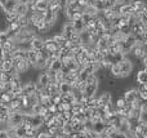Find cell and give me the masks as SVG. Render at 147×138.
Segmentation results:
<instances>
[{
	"instance_id": "1",
	"label": "cell",
	"mask_w": 147,
	"mask_h": 138,
	"mask_svg": "<svg viewBox=\"0 0 147 138\" xmlns=\"http://www.w3.org/2000/svg\"><path fill=\"white\" fill-rule=\"evenodd\" d=\"M119 66H120V71H121V79L129 77L133 69H134V63H133V61L129 57H127V58H124L121 62H119Z\"/></svg>"
},
{
	"instance_id": "2",
	"label": "cell",
	"mask_w": 147,
	"mask_h": 138,
	"mask_svg": "<svg viewBox=\"0 0 147 138\" xmlns=\"http://www.w3.org/2000/svg\"><path fill=\"white\" fill-rule=\"evenodd\" d=\"M23 120H25V114L23 112H10L7 125L12 127V128H17V127L22 125Z\"/></svg>"
},
{
	"instance_id": "3",
	"label": "cell",
	"mask_w": 147,
	"mask_h": 138,
	"mask_svg": "<svg viewBox=\"0 0 147 138\" xmlns=\"http://www.w3.org/2000/svg\"><path fill=\"white\" fill-rule=\"evenodd\" d=\"M18 5V0H1L0 1V9L3 13L14 12L16 7Z\"/></svg>"
},
{
	"instance_id": "4",
	"label": "cell",
	"mask_w": 147,
	"mask_h": 138,
	"mask_svg": "<svg viewBox=\"0 0 147 138\" xmlns=\"http://www.w3.org/2000/svg\"><path fill=\"white\" fill-rule=\"evenodd\" d=\"M123 97H124V100L127 101V103H130V105H132L133 102L140 100V92H138L137 88H130V89L125 90Z\"/></svg>"
},
{
	"instance_id": "5",
	"label": "cell",
	"mask_w": 147,
	"mask_h": 138,
	"mask_svg": "<svg viewBox=\"0 0 147 138\" xmlns=\"http://www.w3.org/2000/svg\"><path fill=\"white\" fill-rule=\"evenodd\" d=\"M98 97V101H99V107H105V106L110 105L111 102H114V98H112V93L111 92H107V90H105V92H102L99 96H97Z\"/></svg>"
},
{
	"instance_id": "6",
	"label": "cell",
	"mask_w": 147,
	"mask_h": 138,
	"mask_svg": "<svg viewBox=\"0 0 147 138\" xmlns=\"http://www.w3.org/2000/svg\"><path fill=\"white\" fill-rule=\"evenodd\" d=\"M30 48L36 52H40L44 49V38L40 35H36L32 40L30 41Z\"/></svg>"
},
{
	"instance_id": "7",
	"label": "cell",
	"mask_w": 147,
	"mask_h": 138,
	"mask_svg": "<svg viewBox=\"0 0 147 138\" xmlns=\"http://www.w3.org/2000/svg\"><path fill=\"white\" fill-rule=\"evenodd\" d=\"M98 89H99V84H86L85 83V88H84L83 94L88 98L94 97V96H97Z\"/></svg>"
},
{
	"instance_id": "8",
	"label": "cell",
	"mask_w": 147,
	"mask_h": 138,
	"mask_svg": "<svg viewBox=\"0 0 147 138\" xmlns=\"http://www.w3.org/2000/svg\"><path fill=\"white\" fill-rule=\"evenodd\" d=\"M35 93H36L35 81H27V83H23L22 96H26V97H30V96L35 94Z\"/></svg>"
},
{
	"instance_id": "9",
	"label": "cell",
	"mask_w": 147,
	"mask_h": 138,
	"mask_svg": "<svg viewBox=\"0 0 147 138\" xmlns=\"http://www.w3.org/2000/svg\"><path fill=\"white\" fill-rule=\"evenodd\" d=\"M26 59L30 62L31 66L35 67L36 62H38V59H39V52L34 50V49H31V48L27 49V50H26Z\"/></svg>"
},
{
	"instance_id": "10",
	"label": "cell",
	"mask_w": 147,
	"mask_h": 138,
	"mask_svg": "<svg viewBox=\"0 0 147 138\" xmlns=\"http://www.w3.org/2000/svg\"><path fill=\"white\" fill-rule=\"evenodd\" d=\"M38 84H40L41 87L47 88L49 84H51V77H49L48 72L47 71H40V74L38 75V80H36Z\"/></svg>"
},
{
	"instance_id": "11",
	"label": "cell",
	"mask_w": 147,
	"mask_h": 138,
	"mask_svg": "<svg viewBox=\"0 0 147 138\" xmlns=\"http://www.w3.org/2000/svg\"><path fill=\"white\" fill-rule=\"evenodd\" d=\"M52 36H53V40L56 41V44L59 46V49H61V48H66V46L69 45V40H67V39L65 38L61 32H59V34H53Z\"/></svg>"
},
{
	"instance_id": "12",
	"label": "cell",
	"mask_w": 147,
	"mask_h": 138,
	"mask_svg": "<svg viewBox=\"0 0 147 138\" xmlns=\"http://www.w3.org/2000/svg\"><path fill=\"white\" fill-rule=\"evenodd\" d=\"M136 83L138 85L141 84H147V69H141L137 71V75H136Z\"/></svg>"
},
{
	"instance_id": "13",
	"label": "cell",
	"mask_w": 147,
	"mask_h": 138,
	"mask_svg": "<svg viewBox=\"0 0 147 138\" xmlns=\"http://www.w3.org/2000/svg\"><path fill=\"white\" fill-rule=\"evenodd\" d=\"M106 127H107L106 121L97 120V121H93V129H92V131L96 132V133H98V134H102L105 132V129H106Z\"/></svg>"
},
{
	"instance_id": "14",
	"label": "cell",
	"mask_w": 147,
	"mask_h": 138,
	"mask_svg": "<svg viewBox=\"0 0 147 138\" xmlns=\"http://www.w3.org/2000/svg\"><path fill=\"white\" fill-rule=\"evenodd\" d=\"M14 12L17 13L18 15H28V13H30L28 4H21V3H18V5L16 7Z\"/></svg>"
},
{
	"instance_id": "15",
	"label": "cell",
	"mask_w": 147,
	"mask_h": 138,
	"mask_svg": "<svg viewBox=\"0 0 147 138\" xmlns=\"http://www.w3.org/2000/svg\"><path fill=\"white\" fill-rule=\"evenodd\" d=\"M1 69L3 72H12L14 70V65H13V59H3L1 61Z\"/></svg>"
},
{
	"instance_id": "16",
	"label": "cell",
	"mask_w": 147,
	"mask_h": 138,
	"mask_svg": "<svg viewBox=\"0 0 147 138\" xmlns=\"http://www.w3.org/2000/svg\"><path fill=\"white\" fill-rule=\"evenodd\" d=\"M35 1V10L36 12H45L49 8V3L45 0H34Z\"/></svg>"
},
{
	"instance_id": "17",
	"label": "cell",
	"mask_w": 147,
	"mask_h": 138,
	"mask_svg": "<svg viewBox=\"0 0 147 138\" xmlns=\"http://www.w3.org/2000/svg\"><path fill=\"white\" fill-rule=\"evenodd\" d=\"M121 15H134V9L129 1L121 5Z\"/></svg>"
},
{
	"instance_id": "18",
	"label": "cell",
	"mask_w": 147,
	"mask_h": 138,
	"mask_svg": "<svg viewBox=\"0 0 147 138\" xmlns=\"http://www.w3.org/2000/svg\"><path fill=\"white\" fill-rule=\"evenodd\" d=\"M71 23H72V26H74V28H75V31L78 34H81L83 31H85V25H84V22H83V20H74L71 21Z\"/></svg>"
},
{
	"instance_id": "19",
	"label": "cell",
	"mask_w": 147,
	"mask_h": 138,
	"mask_svg": "<svg viewBox=\"0 0 147 138\" xmlns=\"http://www.w3.org/2000/svg\"><path fill=\"white\" fill-rule=\"evenodd\" d=\"M17 23L20 25L21 28H27L31 26L30 23V18H28V15H20L17 20Z\"/></svg>"
},
{
	"instance_id": "20",
	"label": "cell",
	"mask_w": 147,
	"mask_h": 138,
	"mask_svg": "<svg viewBox=\"0 0 147 138\" xmlns=\"http://www.w3.org/2000/svg\"><path fill=\"white\" fill-rule=\"evenodd\" d=\"M72 92V85L66 81H62L59 84V93L61 94H70Z\"/></svg>"
},
{
	"instance_id": "21",
	"label": "cell",
	"mask_w": 147,
	"mask_h": 138,
	"mask_svg": "<svg viewBox=\"0 0 147 138\" xmlns=\"http://www.w3.org/2000/svg\"><path fill=\"white\" fill-rule=\"evenodd\" d=\"M3 14H4V18H5V21H7V23H8V25H9V23H13V22H17L18 17H20V15H18L16 12H10V13H3Z\"/></svg>"
},
{
	"instance_id": "22",
	"label": "cell",
	"mask_w": 147,
	"mask_h": 138,
	"mask_svg": "<svg viewBox=\"0 0 147 138\" xmlns=\"http://www.w3.org/2000/svg\"><path fill=\"white\" fill-rule=\"evenodd\" d=\"M26 134H27V133H26V125H25V124H22V125L14 128V136H16V138H23Z\"/></svg>"
},
{
	"instance_id": "23",
	"label": "cell",
	"mask_w": 147,
	"mask_h": 138,
	"mask_svg": "<svg viewBox=\"0 0 147 138\" xmlns=\"http://www.w3.org/2000/svg\"><path fill=\"white\" fill-rule=\"evenodd\" d=\"M84 13H85V14H88V15H90V17L97 18V15H98V13H99V12H98V10H97L92 4H89L88 7H86L85 9H84Z\"/></svg>"
},
{
	"instance_id": "24",
	"label": "cell",
	"mask_w": 147,
	"mask_h": 138,
	"mask_svg": "<svg viewBox=\"0 0 147 138\" xmlns=\"http://www.w3.org/2000/svg\"><path fill=\"white\" fill-rule=\"evenodd\" d=\"M13 80V75L9 72H3L1 74V83L4 84H10V81Z\"/></svg>"
},
{
	"instance_id": "25",
	"label": "cell",
	"mask_w": 147,
	"mask_h": 138,
	"mask_svg": "<svg viewBox=\"0 0 147 138\" xmlns=\"http://www.w3.org/2000/svg\"><path fill=\"white\" fill-rule=\"evenodd\" d=\"M10 39V36L8 35L7 31H0V44H4L7 43L8 40Z\"/></svg>"
},
{
	"instance_id": "26",
	"label": "cell",
	"mask_w": 147,
	"mask_h": 138,
	"mask_svg": "<svg viewBox=\"0 0 147 138\" xmlns=\"http://www.w3.org/2000/svg\"><path fill=\"white\" fill-rule=\"evenodd\" d=\"M89 4H90V1H88V0H78V5H79V7H80L83 10L85 9V8L88 7Z\"/></svg>"
},
{
	"instance_id": "27",
	"label": "cell",
	"mask_w": 147,
	"mask_h": 138,
	"mask_svg": "<svg viewBox=\"0 0 147 138\" xmlns=\"http://www.w3.org/2000/svg\"><path fill=\"white\" fill-rule=\"evenodd\" d=\"M0 138H10L9 132H8L7 128H4V129H1V131H0Z\"/></svg>"
},
{
	"instance_id": "28",
	"label": "cell",
	"mask_w": 147,
	"mask_h": 138,
	"mask_svg": "<svg viewBox=\"0 0 147 138\" xmlns=\"http://www.w3.org/2000/svg\"><path fill=\"white\" fill-rule=\"evenodd\" d=\"M142 114L147 115V102H143V105H142Z\"/></svg>"
},
{
	"instance_id": "29",
	"label": "cell",
	"mask_w": 147,
	"mask_h": 138,
	"mask_svg": "<svg viewBox=\"0 0 147 138\" xmlns=\"http://www.w3.org/2000/svg\"><path fill=\"white\" fill-rule=\"evenodd\" d=\"M31 0H18V3H21V4H28Z\"/></svg>"
},
{
	"instance_id": "30",
	"label": "cell",
	"mask_w": 147,
	"mask_h": 138,
	"mask_svg": "<svg viewBox=\"0 0 147 138\" xmlns=\"http://www.w3.org/2000/svg\"><path fill=\"white\" fill-rule=\"evenodd\" d=\"M128 1H134V0H128Z\"/></svg>"
},
{
	"instance_id": "31",
	"label": "cell",
	"mask_w": 147,
	"mask_h": 138,
	"mask_svg": "<svg viewBox=\"0 0 147 138\" xmlns=\"http://www.w3.org/2000/svg\"><path fill=\"white\" fill-rule=\"evenodd\" d=\"M88 1H93V0H88Z\"/></svg>"
}]
</instances>
